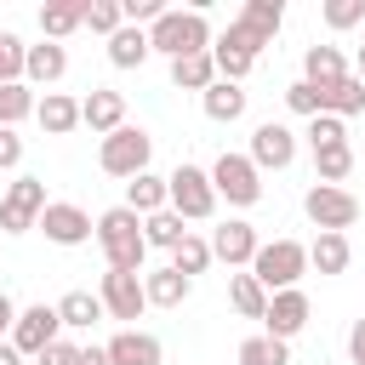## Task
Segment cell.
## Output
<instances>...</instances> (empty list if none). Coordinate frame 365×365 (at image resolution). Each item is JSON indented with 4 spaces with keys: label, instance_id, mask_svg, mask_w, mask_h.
Listing matches in <instances>:
<instances>
[{
    "label": "cell",
    "instance_id": "19",
    "mask_svg": "<svg viewBox=\"0 0 365 365\" xmlns=\"http://www.w3.org/2000/svg\"><path fill=\"white\" fill-rule=\"evenodd\" d=\"M245 86H234V80H217V86H205L200 91V108H205V120H217V125H234V120H245Z\"/></svg>",
    "mask_w": 365,
    "mask_h": 365
},
{
    "label": "cell",
    "instance_id": "49",
    "mask_svg": "<svg viewBox=\"0 0 365 365\" xmlns=\"http://www.w3.org/2000/svg\"><path fill=\"white\" fill-rule=\"evenodd\" d=\"M319 365H331V359H319Z\"/></svg>",
    "mask_w": 365,
    "mask_h": 365
},
{
    "label": "cell",
    "instance_id": "26",
    "mask_svg": "<svg viewBox=\"0 0 365 365\" xmlns=\"http://www.w3.org/2000/svg\"><path fill=\"white\" fill-rule=\"evenodd\" d=\"M171 86H177V91H205V86H217V63H211V51L177 57V63H171Z\"/></svg>",
    "mask_w": 365,
    "mask_h": 365
},
{
    "label": "cell",
    "instance_id": "48",
    "mask_svg": "<svg viewBox=\"0 0 365 365\" xmlns=\"http://www.w3.org/2000/svg\"><path fill=\"white\" fill-rule=\"evenodd\" d=\"M354 80L365 86V40H359V57H354Z\"/></svg>",
    "mask_w": 365,
    "mask_h": 365
},
{
    "label": "cell",
    "instance_id": "16",
    "mask_svg": "<svg viewBox=\"0 0 365 365\" xmlns=\"http://www.w3.org/2000/svg\"><path fill=\"white\" fill-rule=\"evenodd\" d=\"M63 74H68V46H57V40L23 46V86H57Z\"/></svg>",
    "mask_w": 365,
    "mask_h": 365
},
{
    "label": "cell",
    "instance_id": "17",
    "mask_svg": "<svg viewBox=\"0 0 365 365\" xmlns=\"http://www.w3.org/2000/svg\"><path fill=\"white\" fill-rule=\"evenodd\" d=\"M103 348H108V365H160V359H165L160 336H154V331H137V325H131V331H114Z\"/></svg>",
    "mask_w": 365,
    "mask_h": 365
},
{
    "label": "cell",
    "instance_id": "13",
    "mask_svg": "<svg viewBox=\"0 0 365 365\" xmlns=\"http://www.w3.org/2000/svg\"><path fill=\"white\" fill-rule=\"evenodd\" d=\"M51 245H86L91 240V211H80L74 200H46V211H40V222H34Z\"/></svg>",
    "mask_w": 365,
    "mask_h": 365
},
{
    "label": "cell",
    "instance_id": "34",
    "mask_svg": "<svg viewBox=\"0 0 365 365\" xmlns=\"http://www.w3.org/2000/svg\"><path fill=\"white\" fill-rule=\"evenodd\" d=\"M240 365H291V342H274V336H245L240 342V354H234Z\"/></svg>",
    "mask_w": 365,
    "mask_h": 365
},
{
    "label": "cell",
    "instance_id": "2",
    "mask_svg": "<svg viewBox=\"0 0 365 365\" xmlns=\"http://www.w3.org/2000/svg\"><path fill=\"white\" fill-rule=\"evenodd\" d=\"M143 34H148V51H160V57H171V63H177V57H194V51H211V40H217L200 6H188V11H182V6H165Z\"/></svg>",
    "mask_w": 365,
    "mask_h": 365
},
{
    "label": "cell",
    "instance_id": "36",
    "mask_svg": "<svg viewBox=\"0 0 365 365\" xmlns=\"http://www.w3.org/2000/svg\"><path fill=\"white\" fill-rule=\"evenodd\" d=\"M211 63H217V80H234V86H240V80L257 68L245 51H234V46H222V40H211Z\"/></svg>",
    "mask_w": 365,
    "mask_h": 365
},
{
    "label": "cell",
    "instance_id": "40",
    "mask_svg": "<svg viewBox=\"0 0 365 365\" xmlns=\"http://www.w3.org/2000/svg\"><path fill=\"white\" fill-rule=\"evenodd\" d=\"M11 80H23V40L11 29H0V86H11Z\"/></svg>",
    "mask_w": 365,
    "mask_h": 365
},
{
    "label": "cell",
    "instance_id": "33",
    "mask_svg": "<svg viewBox=\"0 0 365 365\" xmlns=\"http://www.w3.org/2000/svg\"><path fill=\"white\" fill-rule=\"evenodd\" d=\"M171 268H177L182 279H194V274H205V268H211V240H200V234L188 228V234H182V245L171 251Z\"/></svg>",
    "mask_w": 365,
    "mask_h": 365
},
{
    "label": "cell",
    "instance_id": "22",
    "mask_svg": "<svg viewBox=\"0 0 365 365\" xmlns=\"http://www.w3.org/2000/svg\"><path fill=\"white\" fill-rule=\"evenodd\" d=\"M319 91V114H331V120H354V114H365V86L354 80V74H342L336 86H314Z\"/></svg>",
    "mask_w": 365,
    "mask_h": 365
},
{
    "label": "cell",
    "instance_id": "11",
    "mask_svg": "<svg viewBox=\"0 0 365 365\" xmlns=\"http://www.w3.org/2000/svg\"><path fill=\"white\" fill-rule=\"evenodd\" d=\"M308 314H314V302H308L302 285H297V291H274V297H268V314H262V336L291 342V336L308 331Z\"/></svg>",
    "mask_w": 365,
    "mask_h": 365
},
{
    "label": "cell",
    "instance_id": "31",
    "mask_svg": "<svg viewBox=\"0 0 365 365\" xmlns=\"http://www.w3.org/2000/svg\"><path fill=\"white\" fill-rule=\"evenodd\" d=\"M74 29H86V6H40V34L46 40H68Z\"/></svg>",
    "mask_w": 365,
    "mask_h": 365
},
{
    "label": "cell",
    "instance_id": "23",
    "mask_svg": "<svg viewBox=\"0 0 365 365\" xmlns=\"http://www.w3.org/2000/svg\"><path fill=\"white\" fill-rule=\"evenodd\" d=\"M51 308H57L63 331H91L97 319H108V314H103V302H97V291H63Z\"/></svg>",
    "mask_w": 365,
    "mask_h": 365
},
{
    "label": "cell",
    "instance_id": "27",
    "mask_svg": "<svg viewBox=\"0 0 365 365\" xmlns=\"http://www.w3.org/2000/svg\"><path fill=\"white\" fill-rule=\"evenodd\" d=\"M125 211H137V217L165 211V177H154V171L131 177V182H125Z\"/></svg>",
    "mask_w": 365,
    "mask_h": 365
},
{
    "label": "cell",
    "instance_id": "25",
    "mask_svg": "<svg viewBox=\"0 0 365 365\" xmlns=\"http://www.w3.org/2000/svg\"><path fill=\"white\" fill-rule=\"evenodd\" d=\"M108 63H114V68H143V63H148V34L131 29V23L114 29V34H108Z\"/></svg>",
    "mask_w": 365,
    "mask_h": 365
},
{
    "label": "cell",
    "instance_id": "28",
    "mask_svg": "<svg viewBox=\"0 0 365 365\" xmlns=\"http://www.w3.org/2000/svg\"><path fill=\"white\" fill-rule=\"evenodd\" d=\"M182 234H188V222L165 205V211H154V217H143V240H148V251H177L182 245Z\"/></svg>",
    "mask_w": 365,
    "mask_h": 365
},
{
    "label": "cell",
    "instance_id": "24",
    "mask_svg": "<svg viewBox=\"0 0 365 365\" xmlns=\"http://www.w3.org/2000/svg\"><path fill=\"white\" fill-rule=\"evenodd\" d=\"M342 74H348V57L336 46H308L302 51V80L308 86H336Z\"/></svg>",
    "mask_w": 365,
    "mask_h": 365
},
{
    "label": "cell",
    "instance_id": "47",
    "mask_svg": "<svg viewBox=\"0 0 365 365\" xmlns=\"http://www.w3.org/2000/svg\"><path fill=\"white\" fill-rule=\"evenodd\" d=\"M0 365H23V354H17L11 342H0Z\"/></svg>",
    "mask_w": 365,
    "mask_h": 365
},
{
    "label": "cell",
    "instance_id": "20",
    "mask_svg": "<svg viewBox=\"0 0 365 365\" xmlns=\"http://www.w3.org/2000/svg\"><path fill=\"white\" fill-rule=\"evenodd\" d=\"M34 120H40L46 137H68V131L80 125V97H68V91H46V97L34 103Z\"/></svg>",
    "mask_w": 365,
    "mask_h": 365
},
{
    "label": "cell",
    "instance_id": "4",
    "mask_svg": "<svg viewBox=\"0 0 365 365\" xmlns=\"http://www.w3.org/2000/svg\"><path fill=\"white\" fill-rule=\"evenodd\" d=\"M148 160H154V137H148L143 125H131V120L97 143V165H103L108 177H125V182H131V177L148 171Z\"/></svg>",
    "mask_w": 365,
    "mask_h": 365
},
{
    "label": "cell",
    "instance_id": "38",
    "mask_svg": "<svg viewBox=\"0 0 365 365\" xmlns=\"http://www.w3.org/2000/svg\"><path fill=\"white\" fill-rule=\"evenodd\" d=\"M319 17H325V29H336V34H342V29H359V23H365V0H325Z\"/></svg>",
    "mask_w": 365,
    "mask_h": 365
},
{
    "label": "cell",
    "instance_id": "44",
    "mask_svg": "<svg viewBox=\"0 0 365 365\" xmlns=\"http://www.w3.org/2000/svg\"><path fill=\"white\" fill-rule=\"evenodd\" d=\"M348 365H365V319L348 325Z\"/></svg>",
    "mask_w": 365,
    "mask_h": 365
},
{
    "label": "cell",
    "instance_id": "41",
    "mask_svg": "<svg viewBox=\"0 0 365 365\" xmlns=\"http://www.w3.org/2000/svg\"><path fill=\"white\" fill-rule=\"evenodd\" d=\"M285 108L302 114V120H314V114H319V91H314L308 80H291V86H285Z\"/></svg>",
    "mask_w": 365,
    "mask_h": 365
},
{
    "label": "cell",
    "instance_id": "10",
    "mask_svg": "<svg viewBox=\"0 0 365 365\" xmlns=\"http://www.w3.org/2000/svg\"><path fill=\"white\" fill-rule=\"evenodd\" d=\"M97 302H103V314L108 319H120L125 331L143 319V308H148V297H143V274H103V285H97Z\"/></svg>",
    "mask_w": 365,
    "mask_h": 365
},
{
    "label": "cell",
    "instance_id": "37",
    "mask_svg": "<svg viewBox=\"0 0 365 365\" xmlns=\"http://www.w3.org/2000/svg\"><path fill=\"white\" fill-rule=\"evenodd\" d=\"M86 29H91V34H103V40H108L114 29H125L120 0H91V6H86Z\"/></svg>",
    "mask_w": 365,
    "mask_h": 365
},
{
    "label": "cell",
    "instance_id": "45",
    "mask_svg": "<svg viewBox=\"0 0 365 365\" xmlns=\"http://www.w3.org/2000/svg\"><path fill=\"white\" fill-rule=\"evenodd\" d=\"M11 325H17V302H11L6 291H0V342L11 336Z\"/></svg>",
    "mask_w": 365,
    "mask_h": 365
},
{
    "label": "cell",
    "instance_id": "18",
    "mask_svg": "<svg viewBox=\"0 0 365 365\" xmlns=\"http://www.w3.org/2000/svg\"><path fill=\"white\" fill-rule=\"evenodd\" d=\"M143 297H148V308H182V302L194 297V279H182V274L165 262V268H148V274H143Z\"/></svg>",
    "mask_w": 365,
    "mask_h": 365
},
{
    "label": "cell",
    "instance_id": "12",
    "mask_svg": "<svg viewBox=\"0 0 365 365\" xmlns=\"http://www.w3.org/2000/svg\"><path fill=\"white\" fill-rule=\"evenodd\" d=\"M257 171H285L291 160H297V131L285 125V120H262L257 131H251V154H245Z\"/></svg>",
    "mask_w": 365,
    "mask_h": 365
},
{
    "label": "cell",
    "instance_id": "14",
    "mask_svg": "<svg viewBox=\"0 0 365 365\" xmlns=\"http://www.w3.org/2000/svg\"><path fill=\"white\" fill-rule=\"evenodd\" d=\"M257 245H262V234H257L245 217H228V222H217V228H211V262H228L234 274H240V268H251Z\"/></svg>",
    "mask_w": 365,
    "mask_h": 365
},
{
    "label": "cell",
    "instance_id": "5",
    "mask_svg": "<svg viewBox=\"0 0 365 365\" xmlns=\"http://www.w3.org/2000/svg\"><path fill=\"white\" fill-rule=\"evenodd\" d=\"M165 205H171L182 222H205V217H217V188H211V171L182 160V165L165 177Z\"/></svg>",
    "mask_w": 365,
    "mask_h": 365
},
{
    "label": "cell",
    "instance_id": "9",
    "mask_svg": "<svg viewBox=\"0 0 365 365\" xmlns=\"http://www.w3.org/2000/svg\"><path fill=\"white\" fill-rule=\"evenodd\" d=\"M57 336H63L57 308H51V302H34V308H17V325H11V336H6V342H11L23 359H34V354H46Z\"/></svg>",
    "mask_w": 365,
    "mask_h": 365
},
{
    "label": "cell",
    "instance_id": "7",
    "mask_svg": "<svg viewBox=\"0 0 365 365\" xmlns=\"http://www.w3.org/2000/svg\"><path fill=\"white\" fill-rule=\"evenodd\" d=\"M302 217L319 228V234H348L354 222H359V200L348 194V188H331V182H314L308 194H302Z\"/></svg>",
    "mask_w": 365,
    "mask_h": 365
},
{
    "label": "cell",
    "instance_id": "1",
    "mask_svg": "<svg viewBox=\"0 0 365 365\" xmlns=\"http://www.w3.org/2000/svg\"><path fill=\"white\" fill-rule=\"evenodd\" d=\"M91 240L103 245V262L114 274H143L148 262V240H143V217L125 211V205H108L97 222H91Z\"/></svg>",
    "mask_w": 365,
    "mask_h": 365
},
{
    "label": "cell",
    "instance_id": "15",
    "mask_svg": "<svg viewBox=\"0 0 365 365\" xmlns=\"http://www.w3.org/2000/svg\"><path fill=\"white\" fill-rule=\"evenodd\" d=\"M80 125H91V137L120 131V125H125V91H114V86H91V91L80 97Z\"/></svg>",
    "mask_w": 365,
    "mask_h": 365
},
{
    "label": "cell",
    "instance_id": "43",
    "mask_svg": "<svg viewBox=\"0 0 365 365\" xmlns=\"http://www.w3.org/2000/svg\"><path fill=\"white\" fill-rule=\"evenodd\" d=\"M17 165H23V137L0 125V171H17Z\"/></svg>",
    "mask_w": 365,
    "mask_h": 365
},
{
    "label": "cell",
    "instance_id": "35",
    "mask_svg": "<svg viewBox=\"0 0 365 365\" xmlns=\"http://www.w3.org/2000/svg\"><path fill=\"white\" fill-rule=\"evenodd\" d=\"M34 86H23V80H11V86H0V125L6 131H17V120H29L34 114Z\"/></svg>",
    "mask_w": 365,
    "mask_h": 365
},
{
    "label": "cell",
    "instance_id": "46",
    "mask_svg": "<svg viewBox=\"0 0 365 365\" xmlns=\"http://www.w3.org/2000/svg\"><path fill=\"white\" fill-rule=\"evenodd\" d=\"M80 365H108V348H103V342H91V348H80Z\"/></svg>",
    "mask_w": 365,
    "mask_h": 365
},
{
    "label": "cell",
    "instance_id": "32",
    "mask_svg": "<svg viewBox=\"0 0 365 365\" xmlns=\"http://www.w3.org/2000/svg\"><path fill=\"white\" fill-rule=\"evenodd\" d=\"M240 23H245L251 34H262V40L274 46V34H279V23H285V6H279V0H245Z\"/></svg>",
    "mask_w": 365,
    "mask_h": 365
},
{
    "label": "cell",
    "instance_id": "6",
    "mask_svg": "<svg viewBox=\"0 0 365 365\" xmlns=\"http://www.w3.org/2000/svg\"><path fill=\"white\" fill-rule=\"evenodd\" d=\"M211 188H217V200H228L234 211H251V205L262 200V171H257L245 154H217Z\"/></svg>",
    "mask_w": 365,
    "mask_h": 365
},
{
    "label": "cell",
    "instance_id": "29",
    "mask_svg": "<svg viewBox=\"0 0 365 365\" xmlns=\"http://www.w3.org/2000/svg\"><path fill=\"white\" fill-rule=\"evenodd\" d=\"M348 171H354V148H348V143L314 148V182H331V188H342V182H348Z\"/></svg>",
    "mask_w": 365,
    "mask_h": 365
},
{
    "label": "cell",
    "instance_id": "30",
    "mask_svg": "<svg viewBox=\"0 0 365 365\" xmlns=\"http://www.w3.org/2000/svg\"><path fill=\"white\" fill-rule=\"evenodd\" d=\"M228 302H234V314H245V319H262L268 314V291L240 268V274H228Z\"/></svg>",
    "mask_w": 365,
    "mask_h": 365
},
{
    "label": "cell",
    "instance_id": "8",
    "mask_svg": "<svg viewBox=\"0 0 365 365\" xmlns=\"http://www.w3.org/2000/svg\"><path fill=\"white\" fill-rule=\"evenodd\" d=\"M40 211H46V182L23 171V177L6 182V194H0V234H29V228L40 222Z\"/></svg>",
    "mask_w": 365,
    "mask_h": 365
},
{
    "label": "cell",
    "instance_id": "42",
    "mask_svg": "<svg viewBox=\"0 0 365 365\" xmlns=\"http://www.w3.org/2000/svg\"><path fill=\"white\" fill-rule=\"evenodd\" d=\"M34 365H80V348H74L68 336H57L46 354H34Z\"/></svg>",
    "mask_w": 365,
    "mask_h": 365
},
{
    "label": "cell",
    "instance_id": "21",
    "mask_svg": "<svg viewBox=\"0 0 365 365\" xmlns=\"http://www.w3.org/2000/svg\"><path fill=\"white\" fill-rule=\"evenodd\" d=\"M348 262H354L348 234H314V245H308V268H314V274L336 279V274H348Z\"/></svg>",
    "mask_w": 365,
    "mask_h": 365
},
{
    "label": "cell",
    "instance_id": "3",
    "mask_svg": "<svg viewBox=\"0 0 365 365\" xmlns=\"http://www.w3.org/2000/svg\"><path fill=\"white\" fill-rule=\"evenodd\" d=\"M245 274H251L268 297H274V291H297L302 274H308V245H302V240H285V234H279V240H262Z\"/></svg>",
    "mask_w": 365,
    "mask_h": 365
},
{
    "label": "cell",
    "instance_id": "39",
    "mask_svg": "<svg viewBox=\"0 0 365 365\" xmlns=\"http://www.w3.org/2000/svg\"><path fill=\"white\" fill-rule=\"evenodd\" d=\"M331 143H348V120L314 114V120H308V148H331Z\"/></svg>",
    "mask_w": 365,
    "mask_h": 365
}]
</instances>
